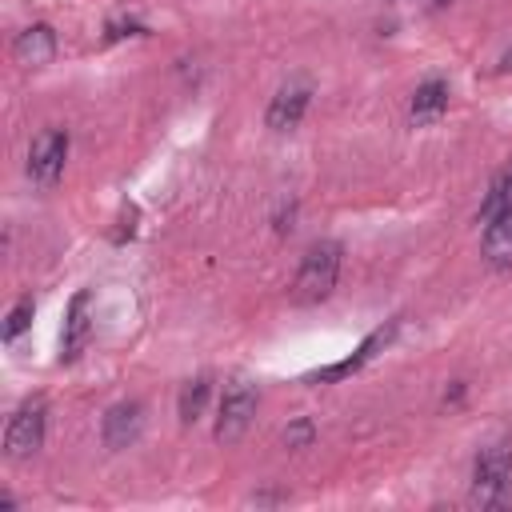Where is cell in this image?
Returning <instances> with one entry per match:
<instances>
[{
  "mask_svg": "<svg viewBox=\"0 0 512 512\" xmlns=\"http://www.w3.org/2000/svg\"><path fill=\"white\" fill-rule=\"evenodd\" d=\"M40 444H44V404L36 400V404H24V408L12 412L8 428H4V452L12 460H24Z\"/></svg>",
  "mask_w": 512,
  "mask_h": 512,
  "instance_id": "5b68a950",
  "label": "cell"
},
{
  "mask_svg": "<svg viewBox=\"0 0 512 512\" xmlns=\"http://www.w3.org/2000/svg\"><path fill=\"white\" fill-rule=\"evenodd\" d=\"M256 388L248 384V380H232L228 388H224V400H220V416H216V440L220 444H236L244 432H248V424H252V416H256Z\"/></svg>",
  "mask_w": 512,
  "mask_h": 512,
  "instance_id": "3957f363",
  "label": "cell"
},
{
  "mask_svg": "<svg viewBox=\"0 0 512 512\" xmlns=\"http://www.w3.org/2000/svg\"><path fill=\"white\" fill-rule=\"evenodd\" d=\"M336 276H340V244L336 240H320V244H312L304 252L300 272L292 280V296L300 304H320V300L332 296Z\"/></svg>",
  "mask_w": 512,
  "mask_h": 512,
  "instance_id": "7a4b0ae2",
  "label": "cell"
},
{
  "mask_svg": "<svg viewBox=\"0 0 512 512\" xmlns=\"http://www.w3.org/2000/svg\"><path fill=\"white\" fill-rule=\"evenodd\" d=\"M308 96H312V88L308 84H284L276 96H272V104H268V128L272 132H292L300 120H304V112H308Z\"/></svg>",
  "mask_w": 512,
  "mask_h": 512,
  "instance_id": "8992f818",
  "label": "cell"
},
{
  "mask_svg": "<svg viewBox=\"0 0 512 512\" xmlns=\"http://www.w3.org/2000/svg\"><path fill=\"white\" fill-rule=\"evenodd\" d=\"M64 160H68V132L64 128H44L28 148V176L40 188H52L64 172Z\"/></svg>",
  "mask_w": 512,
  "mask_h": 512,
  "instance_id": "277c9868",
  "label": "cell"
},
{
  "mask_svg": "<svg viewBox=\"0 0 512 512\" xmlns=\"http://www.w3.org/2000/svg\"><path fill=\"white\" fill-rule=\"evenodd\" d=\"M504 212H512V164L492 180V188H488V196L480 204V224H488V220H496Z\"/></svg>",
  "mask_w": 512,
  "mask_h": 512,
  "instance_id": "4fadbf2b",
  "label": "cell"
},
{
  "mask_svg": "<svg viewBox=\"0 0 512 512\" xmlns=\"http://www.w3.org/2000/svg\"><path fill=\"white\" fill-rule=\"evenodd\" d=\"M436 4H448V0H436Z\"/></svg>",
  "mask_w": 512,
  "mask_h": 512,
  "instance_id": "ac0fdd59",
  "label": "cell"
},
{
  "mask_svg": "<svg viewBox=\"0 0 512 512\" xmlns=\"http://www.w3.org/2000/svg\"><path fill=\"white\" fill-rule=\"evenodd\" d=\"M444 108H448V84H444V80H424V84L412 92L408 116H412V124H432V120H440Z\"/></svg>",
  "mask_w": 512,
  "mask_h": 512,
  "instance_id": "7c38bea8",
  "label": "cell"
},
{
  "mask_svg": "<svg viewBox=\"0 0 512 512\" xmlns=\"http://www.w3.org/2000/svg\"><path fill=\"white\" fill-rule=\"evenodd\" d=\"M396 328H400L396 320H392L388 328H376V332H372V336H368V340L356 348V356H348V360H340V364H332V368H324V372H316V376H308V380H316V384H328V380H340V376L356 372L360 364H368V360H372V356H376V352H380V348H384V344L396 336Z\"/></svg>",
  "mask_w": 512,
  "mask_h": 512,
  "instance_id": "30bf717a",
  "label": "cell"
},
{
  "mask_svg": "<svg viewBox=\"0 0 512 512\" xmlns=\"http://www.w3.org/2000/svg\"><path fill=\"white\" fill-rule=\"evenodd\" d=\"M12 56L24 68H44L56 56V32L48 24H32L12 40Z\"/></svg>",
  "mask_w": 512,
  "mask_h": 512,
  "instance_id": "ba28073f",
  "label": "cell"
},
{
  "mask_svg": "<svg viewBox=\"0 0 512 512\" xmlns=\"http://www.w3.org/2000/svg\"><path fill=\"white\" fill-rule=\"evenodd\" d=\"M208 396H212V384H208V376H196V380H188V384L180 388V420H184V424H196V420L204 416V404H208Z\"/></svg>",
  "mask_w": 512,
  "mask_h": 512,
  "instance_id": "5bb4252c",
  "label": "cell"
},
{
  "mask_svg": "<svg viewBox=\"0 0 512 512\" xmlns=\"http://www.w3.org/2000/svg\"><path fill=\"white\" fill-rule=\"evenodd\" d=\"M32 312H36V304H32V296H24V300H16V308L8 312V320H4V332H0V336H4L8 344H12V340H16V336H20V332H24L28 324H32Z\"/></svg>",
  "mask_w": 512,
  "mask_h": 512,
  "instance_id": "9a60e30c",
  "label": "cell"
},
{
  "mask_svg": "<svg viewBox=\"0 0 512 512\" xmlns=\"http://www.w3.org/2000/svg\"><path fill=\"white\" fill-rule=\"evenodd\" d=\"M136 232V208H124V216H120V232L112 236V240H124V236H132Z\"/></svg>",
  "mask_w": 512,
  "mask_h": 512,
  "instance_id": "e0dca14e",
  "label": "cell"
},
{
  "mask_svg": "<svg viewBox=\"0 0 512 512\" xmlns=\"http://www.w3.org/2000/svg\"><path fill=\"white\" fill-rule=\"evenodd\" d=\"M484 260L496 272L512 268V212H504V216L484 224Z\"/></svg>",
  "mask_w": 512,
  "mask_h": 512,
  "instance_id": "8fae6325",
  "label": "cell"
},
{
  "mask_svg": "<svg viewBox=\"0 0 512 512\" xmlns=\"http://www.w3.org/2000/svg\"><path fill=\"white\" fill-rule=\"evenodd\" d=\"M88 304H92L88 292H76L72 304H68L64 332H60V356H64V360H76V356L84 352V344H88V332H92V324H88Z\"/></svg>",
  "mask_w": 512,
  "mask_h": 512,
  "instance_id": "9c48e42d",
  "label": "cell"
},
{
  "mask_svg": "<svg viewBox=\"0 0 512 512\" xmlns=\"http://www.w3.org/2000/svg\"><path fill=\"white\" fill-rule=\"evenodd\" d=\"M284 444H288V448H304V444H312V424H308V420H296V424L284 432Z\"/></svg>",
  "mask_w": 512,
  "mask_h": 512,
  "instance_id": "2e32d148",
  "label": "cell"
},
{
  "mask_svg": "<svg viewBox=\"0 0 512 512\" xmlns=\"http://www.w3.org/2000/svg\"><path fill=\"white\" fill-rule=\"evenodd\" d=\"M140 428H144V408H140L136 400H128V404H112V408L104 412L100 436H104L108 448H128V444L140 436Z\"/></svg>",
  "mask_w": 512,
  "mask_h": 512,
  "instance_id": "52a82bcc",
  "label": "cell"
},
{
  "mask_svg": "<svg viewBox=\"0 0 512 512\" xmlns=\"http://www.w3.org/2000/svg\"><path fill=\"white\" fill-rule=\"evenodd\" d=\"M472 504L476 508H512V440H492L476 452Z\"/></svg>",
  "mask_w": 512,
  "mask_h": 512,
  "instance_id": "6da1fadb",
  "label": "cell"
}]
</instances>
